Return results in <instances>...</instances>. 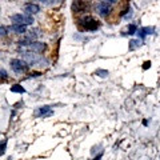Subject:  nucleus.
Returning <instances> with one entry per match:
<instances>
[{
    "instance_id": "obj_1",
    "label": "nucleus",
    "mask_w": 160,
    "mask_h": 160,
    "mask_svg": "<svg viewBox=\"0 0 160 160\" xmlns=\"http://www.w3.org/2000/svg\"><path fill=\"white\" fill-rule=\"evenodd\" d=\"M78 26L82 31L86 32H96L102 26V23L98 19H95L91 15H84V16L78 19Z\"/></svg>"
},
{
    "instance_id": "obj_2",
    "label": "nucleus",
    "mask_w": 160,
    "mask_h": 160,
    "mask_svg": "<svg viewBox=\"0 0 160 160\" xmlns=\"http://www.w3.org/2000/svg\"><path fill=\"white\" fill-rule=\"evenodd\" d=\"M9 67H11V69L18 73V75H23V73H27L29 71V64L28 62H26L24 59H11V62H9Z\"/></svg>"
},
{
    "instance_id": "obj_3",
    "label": "nucleus",
    "mask_w": 160,
    "mask_h": 160,
    "mask_svg": "<svg viewBox=\"0 0 160 160\" xmlns=\"http://www.w3.org/2000/svg\"><path fill=\"white\" fill-rule=\"evenodd\" d=\"M11 22H12V24H19V26L28 27V26H32L35 19H33V16L27 15V13H13L11 16Z\"/></svg>"
},
{
    "instance_id": "obj_4",
    "label": "nucleus",
    "mask_w": 160,
    "mask_h": 160,
    "mask_svg": "<svg viewBox=\"0 0 160 160\" xmlns=\"http://www.w3.org/2000/svg\"><path fill=\"white\" fill-rule=\"evenodd\" d=\"M112 11H113V7L108 2H98L95 4V12H96L100 18H104V19L109 18Z\"/></svg>"
},
{
    "instance_id": "obj_5",
    "label": "nucleus",
    "mask_w": 160,
    "mask_h": 160,
    "mask_svg": "<svg viewBox=\"0 0 160 160\" xmlns=\"http://www.w3.org/2000/svg\"><path fill=\"white\" fill-rule=\"evenodd\" d=\"M89 7H91V3L89 2H80V0H75L71 3V11L73 13H83L89 11Z\"/></svg>"
},
{
    "instance_id": "obj_6",
    "label": "nucleus",
    "mask_w": 160,
    "mask_h": 160,
    "mask_svg": "<svg viewBox=\"0 0 160 160\" xmlns=\"http://www.w3.org/2000/svg\"><path fill=\"white\" fill-rule=\"evenodd\" d=\"M53 115V109L51 108V106H42V107H38L33 112V116L35 118H39V119H43V118H49Z\"/></svg>"
},
{
    "instance_id": "obj_7",
    "label": "nucleus",
    "mask_w": 160,
    "mask_h": 160,
    "mask_svg": "<svg viewBox=\"0 0 160 160\" xmlns=\"http://www.w3.org/2000/svg\"><path fill=\"white\" fill-rule=\"evenodd\" d=\"M24 49V48H23ZM27 51H31L32 53H38V55H42L44 51L47 49V44L43 43V42H33L31 46L26 48Z\"/></svg>"
},
{
    "instance_id": "obj_8",
    "label": "nucleus",
    "mask_w": 160,
    "mask_h": 160,
    "mask_svg": "<svg viewBox=\"0 0 160 160\" xmlns=\"http://www.w3.org/2000/svg\"><path fill=\"white\" fill-rule=\"evenodd\" d=\"M24 13L27 15H31V16H33V15H38L40 11H42V8H40V6L38 3H32V2H28L24 4Z\"/></svg>"
},
{
    "instance_id": "obj_9",
    "label": "nucleus",
    "mask_w": 160,
    "mask_h": 160,
    "mask_svg": "<svg viewBox=\"0 0 160 160\" xmlns=\"http://www.w3.org/2000/svg\"><path fill=\"white\" fill-rule=\"evenodd\" d=\"M153 33H155L153 27H142V28H139V31H138V38L140 40H144L148 35H153Z\"/></svg>"
},
{
    "instance_id": "obj_10",
    "label": "nucleus",
    "mask_w": 160,
    "mask_h": 160,
    "mask_svg": "<svg viewBox=\"0 0 160 160\" xmlns=\"http://www.w3.org/2000/svg\"><path fill=\"white\" fill-rule=\"evenodd\" d=\"M8 28H9V32L16 33V35H26L27 33V27L19 26V24H11Z\"/></svg>"
},
{
    "instance_id": "obj_11",
    "label": "nucleus",
    "mask_w": 160,
    "mask_h": 160,
    "mask_svg": "<svg viewBox=\"0 0 160 160\" xmlns=\"http://www.w3.org/2000/svg\"><path fill=\"white\" fill-rule=\"evenodd\" d=\"M11 92L23 95V93H26V88H24L22 84H12V86H11Z\"/></svg>"
},
{
    "instance_id": "obj_12",
    "label": "nucleus",
    "mask_w": 160,
    "mask_h": 160,
    "mask_svg": "<svg viewBox=\"0 0 160 160\" xmlns=\"http://www.w3.org/2000/svg\"><path fill=\"white\" fill-rule=\"evenodd\" d=\"M138 31H139V28H138L136 24H135V23H131V24H128L127 32H126V33H128V35H135V33H138Z\"/></svg>"
},
{
    "instance_id": "obj_13",
    "label": "nucleus",
    "mask_w": 160,
    "mask_h": 160,
    "mask_svg": "<svg viewBox=\"0 0 160 160\" xmlns=\"http://www.w3.org/2000/svg\"><path fill=\"white\" fill-rule=\"evenodd\" d=\"M95 75L96 76H99V78H108V75H109V72L107 71V69H103V68H98L96 71H95Z\"/></svg>"
},
{
    "instance_id": "obj_14",
    "label": "nucleus",
    "mask_w": 160,
    "mask_h": 160,
    "mask_svg": "<svg viewBox=\"0 0 160 160\" xmlns=\"http://www.w3.org/2000/svg\"><path fill=\"white\" fill-rule=\"evenodd\" d=\"M140 43H142V42H140L139 39H132L131 42H129V51H133L136 47H140V46H142Z\"/></svg>"
},
{
    "instance_id": "obj_15",
    "label": "nucleus",
    "mask_w": 160,
    "mask_h": 160,
    "mask_svg": "<svg viewBox=\"0 0 160 160\" xmlns=\"http://www.w3.org/2000/svg\"><path fill=\"white\" fill-rule=\"evenodd\" d=\"M8 31H9L8 27L2 26V27H0V36H2V38H6L7 35H8Z\"/></svg>"
},
{
    "instance_id": "obj_16",
    "label": "nucleus",
    "mask_w": 160,
    "mask_h": 160,
    "mask_svg": "<svg viewBox=\"0 0 160 160\" xmlns=\"http://www.w3.org/2000/svg\"><path fill=\"white\" fill-rule=\"evenodd\" d=\"M128 11H131V9H129V3H126V6H124V8L122 9V12H120V16L126 18V15L128 13Z\"/></svg>"
},
{
    "instance_id": "obj_17",
    "label": "nucleus",
    "mask_w": 160,
    "mask_h": 160,
    "mask_svg": "<svg viewBox=\"0 0 160 160\" xmlns=\"http://www.w3.org/2000/svg\"><path fill=\"white\" fill-rule=\"evenodd\" d=\"M40 76H42V72H39V71H32V72L28 73L27 79H35V78H40Z\"/></svg>"
},
{
    "instance_id": "obj_18",
    "label": "nucleus",
    "mask_w": 160,
    "mask_h": 160,
    "mask_svg": "<svg viewBox=\"0 0 160 160\" xmlns=\"http://www.w3.org/2000/svg\"><path fill=\"white\" fill-rule=\"evenodd\" d=\"M100 148H103L102 146H100V144H99V146H93V147H92V149H91V153H92V155H95L96 152H98V153H100V152H102V151L99 152V149H100Z\"/></svg>"
},
{
    "instance_id": "obj_19",
    "label": "nucleus",
    "mask_w": 160,
    "mask_h": 160,
    "mask_svg": "<svg viewBox=\"0 0 160 160\" xmlns=\"http://www.w3.org/2000/svg\"><path fill=\"white\" fill-rule=\"evenodd\" d=\"M0 73H2V80L3 82H6L7 80V78H8V73H7V71L4 68H2V71H0Z\"/></svg>"
},
{
    "instance_id": "obj_20",
    "label": "nucleus",
    "mask_w": 160,
    "mask_h": 160,
    "mask_svg": "<svg viewBox=\"0 0 160 160\" xmlns=\"http://www.w3.org/2000/svg\"><path fill=\"white\" fill-rule=\"evenodd\" d=\"M6 148H7V139H3V142H2V155L6 153Z\"/></svg>"
},
{
    "instance_id": "obj_21",
    "label": "nucleus",
    "mask_w": 160,
    "mask_h": 160,
    "mask_svg": "<svg viewBox=\"0 0 160 160\" xmlns=\"http://www.w3.org/2000/svg\"><path fill=\"white\" fill-rule=\"evenodd\" d=\"M103 153H104V151H102L100 153H96L95 156L91 159V160H102V158H103Z\"/></svg>"
},
{
    "instance_id": "obj_22",
    "label": "nucleus",
    "mask_w": 160,
    "mask_h": 160,
    "mask_svg": "<svg viewBox=\"0 0 160 160\" xmlns=\"http://www.w3.org/2000/svg\"><path fill=\"white\" fill-rule=\"evenodd\" d=\"M148 67H151V62H146V63H144V67H143V68L147 69Z\"/></svg>"
},
{
    "instance_id": "obj_23",
    "label": "nucleus",
    "mask_w": 160,
    "mask_h": 160,
    "mask_svg": "<svg viewBox=\"0 0 160 160\" xmlns=\"http://www.w3.org/2000/svg\"><path fill=\"white\" fill-rule=\"evenodd\" d=\"M148 124V120H143V126H147Z\"/></svg>"
}]
</instances>
